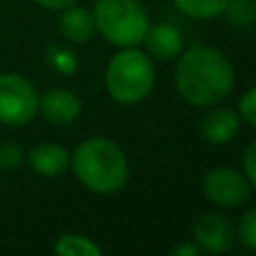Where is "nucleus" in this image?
I'll list each match as a JSON object with an SVG mask.
<instances>
[{
	"label": "nucleus",
	"instance_id": "nucleus-1",
	"mask_svg": "<svg viewBox=\"0 0 256 256\" xmlns=\"http://www.w3.org/2000/svg\"><path fill=\"white\" fill-rule=\"evenodd\" d=\"M236 72L225 52L212 45H194L178 56L176 88L182 102L194 108L222 104L232 94Z\"/></svg>",
	"mask_w": 256,
	"mask_h": 256
},
{
	"label": "nucleus",
	"instance_id": "nucleus-2",
	"mask_svg": "<svg viewBox=\"0 0 256 256\" xmlns=\"http://www.w3.org/2000/svg\"><path fill=\"white\" fill-rule=\"evenodd\" d=\"M74 178L92 194L110 196L122 191L130 178V164L117 142L108 137H88L70 155Z\"/></svg>",
	"mask_w": 256,
	"mask_h": 256
},
{
	"label": "nucleus",
	"instance_id": "nucleus-3",
	"mask_svg": "<svg viewBox=\"0 0 256 256\" xmlns=\"http://www.w3.org/2000/svg\"><path fill=\"white\" fill-rule=\"evenodd\" d=\"M106 92L122 106H135L148 99L155 88L153 58L137 48H120L106 66Z\"/></svg>",
	"mask_w": 256,
	"mask_h": 256
},
{
	"label": "nucleus",
	"instance_id": "nucleus-4",
	"mask_svg": "<svg viewBox=\"0 0 256 256\" xmlns=\"http://www.w3.org/2000/svg\"><path fill=\"white\" fill-rule=\"evenodd\" d=\"M92 18L97 32L115 48H137L150 27L140 0H97Z\"/></svg>",
	"mask_w": 256,
	"mask_h": 256
},
{
	"label": "nucleus",
	"instance_id": "nucleus-5",
	"mask_svg": "<svg viewBox=\"0 0 256 256\" xmlns=\"http://www.w3.org/2000/svg\"><path fill=\"white\" fill-rule=\"evenodd\" d=\"M38 90L18 72L0 74V124L25 126L38 115Z\"/></svg>",
	"mask_w": 256,
	"mask_h": 256
},
{
	"label": "nucleus",
	"instance_id": "nucleus-6",
	"mask_svg": "<svg viewBox=\"0 0 256 256\" xmlns=\"http://www.w3.org/2000/svg\"><path fill=\"white\" fill-rule=\"evenodd\" d=\"M202 194L209 202L222 209H234L248 202L252 184L243 171L232 166H214L202 176Z\"/></svg>",
	"mask_w": 256,
	"mask_h": 256
},
{
	"label": "nucleus",
	"instance_id": "nucleus-7",
	"mask_svg": "<svg viewBox=\"0 0 256 256\" xmlns=\"http://www.w3.org/2000/svg\"><path fill=\"white\" fill-rule=\"evenodd\" d=\"M194 240L200 245V250L207 254H222L230 252L236 243V227L222 214H200L194 220Z\"/></svg>",
	"mask_w": 256,
	"mask_h": 256
},
{
	"label": "nucleus",
	"instance_id": "nucleus-8",
	"mask_svg": "<svg viewBox=\"0 0 256 256\" xmlns=\"http://www.w3.org/2000/svg\"><path fill=\"white\" fill-rule=\"evenodd\" d=\"M84 104L72 90L50 88L38 97V115L54 126H68L81 117Z\"/></svg>",
	"mask_w": 256,
	"mask_h": 256
},
{
	"label": "nucleus",
	"instance_id": "nucleus-9",
	"mask_svg": "<svg viewBox=\"0 0 256 256\" xmlns=\"http://www.w3.org/2000/svg\"><path fill=\"white\" fill-rule=\"evenodd\" d=\"M240 130V117L236 110L225 108L220 104L209 106V110L202 115L200 120V137L207 144L214 146H222L230 144Z\"/></svg>",
	"mask_w": 256,
	"mask_h": 256
},
{
	"label": "nucleus",
	"instance_id": "nucleus-10",
	"mask_svg": "<svg viewBox=\"0 0 256 256\" xmlns=\"http://www.w3.org/2000/svg\"><path fill=\"white\" fill-rule=\"evenodd\" d=\"M144 48L146 54L155 61H171L178 58L184 50V38H182V32L178 30L171 22H158V25H150L148 32L144 36Z\"/></svg>",
	"mask_w": 256,
	"mask_h": 256
},
{
	"label": "nucleus",
	"instance_id": "nucleus-11",
	"mask_svg": "<svg viewBox=\"0 0 256 256\" xmlns=\"http://www.w3.org/2000/svg\"><path fill=\"white\" fill-rule=\"evenodd\" d=\"M27 164L43 178H58L70 168V153L56 142H40L30 148Z\"/></svg>",
	"mask_w": 256,
	"mask_h": 256
},
{
	"label": "nucleus",
	"instance_id": "nucleus-12",
	"mask_svg": "<svg viewBox=\"0 0 256 256\" xmlns=\"http://www.w3.org/2000/svg\"><path fill=\"white\" fill-rule=\"evenodd\" d=\"M58 34L72 45L90 43L92 36L97 34L92 12H88V9H84V7H74V4L61 9V16H58Z\"/></svg>",
	"mask_w": 256,
	"mask_h": 256
},
{
	"label": "nucleus",
	"instance_id": "nucleus-13",
	"mask_svg": "<svg viewBox=\"0 0 256 256\" xmlns=\"http://www.w3.org/2000/svg\"><path fill=\"white\" fill-rule=\"evenodd\" d=\"M54 252L58 256H102L104 250L92 238L84 234H61L54 243Z\"/></svg>",
	"mask_w": 256,
	"mask_h": 256
},
{
	"label": "nucleus",
	"instance_id": "nucleus-14",
	"mask_svg": "<svg viewBox=\"0 0 256 256\" xmlns=\"http://www.w3.org/2000/svg\"><path fill=\"white\" fill-rule=\"evenodd\" d=\"M173 4L196 20H212L230 9V0H173Z\"/></svg>",
	"mask_w": 256,
	"mask_h": 256
},
{
	"label": "nucleus",
	"instance_id": "nucleus-15",
	"mask_svg": "<svg viewBox=\"0 0 256 256\" xmlns=\"http://www.w3.org/2000/svg\"><path fill=\"white\" fill-rule=\"evenodd\" d=\"M45 58H48L50 66H52L56 72H61V74H74L76 68H79L74 52L63 48V45H50Z\"/></svg>",
	"mask_w": 256,
	"mask_h": 256
},
{
	"label": "nucleus",
	"instance_id": "nucleus-16",
	"mask_svg": "<svg viewBox=\"0 0 256 256\" xmlns=\"http://www.w3.org/2000/svg\"><path fill=\"white\" fill-rule=\"evenodd\" d=\"M236 240H240L245 250L256 254V207L243 214L238 227H236Z\"/></svg>",
	"mask_w": 256,
	"mask_h": 256
},
{
	"label": "nucleus",
	"instance_id": "nucleus-17",
	"mask_svg": "<svg viewBox=\"0 0 256 256\" xmlns=\"http://www.w3.org/2000/svg\"><path fill=\"white\" fill-rule=\"evenodd\" d=\"M22 162V150L16 142H2L0 144V168L2 171H14Z\"/></svg>",
	"mask_w": 256,
	"mask_h": 256
},
{
	"label": "nucleus",
	"instance_id": "nucleus-18",
	"mask_svg": "<svg viewBox=\"0 0 256 256\" xmlns=\"http://www.w3.org/2000/svg\"><path fill=\"white\" fill-rule=\"evenodd\" d=\"M238 117L240 122L256 128V86L245 90L243 97L238 99Z\"/></svg>",
	"mask_w": 256,
	"mask_h": 256
},
{
	"label": "nucleus",
	"instance_id": "nucleus-19",
	"mask_svg": "<svg viewBox=\"0 0 256 256\" xmlns=\"http://www.w3.org/2000/svg\"><path fill=\"white\" fill-rule=\"evenodd\" d=\"M243 173L252 184V189H256V140L250 142V146L243 153Z\"/></svg>",
	"mask_w": 256,
	"mask_h": 256
},
{
	"label": "nucleus",
	"instance_id": "nucleus-20",
	"mask_svg": "<svg viewBox=\"0 0 256 256\" xmlns=\"http://www.w3.org/2000/svg\"><path fill=\"white\" fill-rule=\"evenodd\" d=\"M171 254L173 256H200L202 254V250H200V245L196 243H180V245H176V248L171 250Z\"/></svg>",
	"mask_w": 256,
	"mask_h": 256
},
{
	"label": "nucleus",
	"instance_id": "nucleus-21",
	"mask_svg": "<svg viewBox=\"0 0 256 256\" xmlns=\"http://www.w3.org/2000/svg\"><path fill=\"white\" fill-rule=\"evenodd\" d=\"M36 4H40L43 9H52V12H61V9L74 4L76 0H34Z\"/></svg>",
	"mask_w": 256,
	"mask_h": 256
}]
</instances>
